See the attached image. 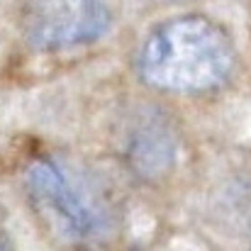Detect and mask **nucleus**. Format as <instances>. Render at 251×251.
Here are the masks:
<instances>
[{"label":"nucleus","mask_w":251,"mask_h":251,"mask_svg":"<svg viewBox=\"0 0 251 251\" xmlns=\"http://www.w3.org/2000/svg\"><path fill=\"white\" fill-rule=\"evenodd\" d=\"M29 202L42 225L69 247H90L105 239L110 217L98 195L71 168L54 159H37L25 176Z\"/></svg>","instance_id":"obj_2"},{"label":"nucleus","mask_w":251,"mask_h":251,"mask_svg":"<svg viewBox=\"0 0 251 251\" xmlns=\"http://www.w3.org/2000/svg\"><path fill=\"white\" fill-rule=\"evenodd\" d=\"M237 54L229 34L207 17L183 15L159 25L139 51V74L168 93H205L222 85Z\"/></svg>","instance_id":"obj_1"},{"label":"nucleus","mask_w":251,"mask_h":251,"mask_svg":"<svg viewBox=\"0 0 251 251\" xmlns=\"http://www.w3.org/2000/svg\"><path fill=\"white\" fill-rule=\"evenodd\" d=\"M0 251H7V247L2 244V239H0Z\"/></svg>","instance_id":"obj_4"},{"label":"nucleus","mask_w":251,"mask_h":251,"mask_svg":"<svg viewBox=\"0 0 251 251\" xmlns=\"http://www.w3.org/2000/svg\"><path fill=\"white\" fill-rule=\"evenodd\" d=\"M110 25L100 0H37L25 27L32 44L42 49H69L95 42Z\"/></svg>","instance_id":"obj_3"}]
</instances>
